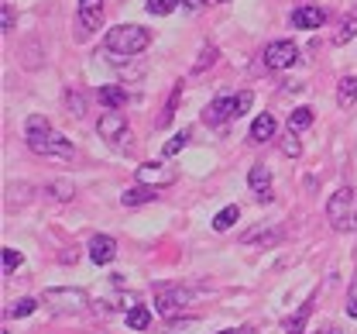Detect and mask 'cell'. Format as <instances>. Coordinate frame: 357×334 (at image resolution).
<instances>
[{
	"label": "cell",
	"mask_w": 357,
	"mask_h": 334,
	"mask_svg": "<svg viewBox=\"0 0 357 334\" xmlns=\"http://www.w3.org/2000/svg\"><path fill=\"white\" fill-rule=\"evenodd\" d=\"M96 100H100L103 107H110V110H124L128 90H124V87H100V90H96Z\"/></svg>",
	"instance_id": "16"
},
{
	"label": "cell",
	"mask_w": 357,
	"mask_h": 334,
	"mask_svg": "<svg viewBox=\"0 0 357 334\" xmlns=\"http://www.w3.org/2000/svg\"><path fill=\"white\" fill-rule=\"evenodd\" d=\"M282 152H285V155H292V159H296V155H299V152H303V145H299V138H296V135H285V142H282Z\"/></svg>",
	"instance_id": "34"
},
{
	"label": "cell",
	"mask_w": 357,
	"mask_h": 334,
	"mask_svg": "<svg viewBox=\"0 0 357 334\" xmlns=\"http://www.w3.org/2000/svg\"><path fill=\"white\" fill-rule=\"evenodd\" d=\"M151 200H158L155 187H134V190H124V196H121L124 207H141V203H151Z\"/></svg>",
	"instance_id": "17"
},
{
	"label": "cell",
	"mask_w": 357,
	"mask_h": 334,
	"mask_svg": "<svg viewBox=\"0 0 357 334\" xmlns=\"http://www.w3.org/2000/svg\"><path fill=\"white\" fill-rule=\"evenodd\" d=\"M24 135H28V148H31L35 155H48V159H73V152H76L69 138H62L59 131H52L48 117H42V114H31V117H28Z\"/></svg>",
	"instance_id": "1"
},
{
	"label": "cell",
	"mask_w": 357,
	"mask_h": 334,
	"mask_svg": "<svg viewBox=\"0 0 357 334\" xmlns=\"http://www.w3.org/2000/svg\"><path fill=\"white\" fill-rule=\"evenodd\" d=\"M45 193L66 203V200H73V193L76 190H73V183H69V180H55V183H48V187H45Z\"/></svg>",
	"instance_id": "24"
},
{
	"label": "cell",
	"mask_w": 357,
	"mask_h": 334,
	"mask_svg": "<svg viewBox=\"0 0 357 334\" xmlns=\"http://www.w3.org/2000/svg\"><path fill=\"white\" fill-rule=\"evenodd\" d=\"M42 303L55 307L59 314H79L89 300H86V293H83V289H45Z\"/></svg>",
	"instance_id": "5"
},
{
	"label": "cell",
	"mask_w": 357,
	"mask_h": 334,
	"mask_svg": "<svg viewBox=\"0 0 357 334\" xmlns=\"http://www.w3.org/2000/svg\"><path fill=\"white\" fill-rule=\"evenodd\" d=\"M237 217H241V207H237V203L223 207L220 214L213 217V231H227V228H234V224H237Z\"/></svg>",
	"instance_id": "21"
},
{
	"label": "cell",
	"mask_w": 357,
	"mask_h": 334,
	"mask_svg": "<svg viewBox=\"0 0 357 334\" xmlns=\"http://www.w3.org/2000/svg\"><path fill=\"white\" fill-rule=\"evenodd\" d=\"M326 217L337 231H357V190L344 187L326 200Z\"/></svg>",
	"instance_id": "2"
},
{
	"label": "cell",
	"mask_w": 357,
	"mask_h": 334,
	"mask_svg": "<svg viewBox=\"0 0 357 334\" xmlns=\"http://www.w3.org/2000/svg\"><path fill=\"white\" fill-rule=\"evenodd\" d=\"M310 310H312V300L310 303H303L292 317H289V324H285V334H303V328H306V317H310Z\"/></svg>",
	"instance_id": "22"
},
{
	"label": "cell",
	"mask_w": 357,
	"mask_h": 334,
	"mask_svg": "<svg viewBox=\"0 0 357 334\" xmlns=\"http://www.w3.org/2000/svg\"><path fill=\"white\" fill-rule=\"evenodd\" d=\"M282 224H258V228H251V231H244L241 235V245H261V248H271V245H278L282 241Z\"/></svg>",
	"instance_id": "10"
},
{
	"label": "cell",
	"mask_w": 357,
	"mask_h": 334,
	"mask_svg": "<svg viewBox=\"0 0 357 334\" xmlns=\"http://www.w3.org/2000/svg\"><path fill=\"white\" fill-rule=\"evenodd\" d=\"M148 324H151V310H148V307H131V310H128V328L144 331Z\"/></svg>",
	"instance_id": "23"
},
{
	"label": "cell",
	"mask_w": 357,
	"mask_h": 334,
	"mask_svg": "<svg viewBox=\"0 0 357 334\" xmlns=\"http://www.w3.org/2000/svg\"><path fill=\"white\" fill-rule=\"evenodd\" d=\"M323 21H326V14L319 7H312V3H303V7L292 10V24L299 31H316V28H323Z\"/></svg>",
	"instance_id": "11"
},
{
	"label": "cell",
	"mask_w": 357,
	"mask_h": 334,
	"mask_svg": "<svg viewBox=\"0 0 357 334\" xmlns=\"http://www.w3.org/2000/svg\"><path fill=\"white\" fill-rule=\"evenodd\" d=\"M189 300H192V293H189V289H162V293H158V300H155V310H158V314H162V317H172V314H176V310H182V307H185V303H189Z\"/></svg>",
	"instance_id": "9"
},
{
	"label": "cell",
	"mask_w": 357,
	"mask_h": 334,
	"mask_svg": "<svg viewBox=\"0 0 357 334\" xmlns=\"http://www.w3.org/2000/svg\"><path fill=\"white\" fill-rule=\"evenodd\" d=\"M213 62H217V48H213V45H206L203 52H199V59L192 62V73H203V69H210Z\"/></svg>",
	"instance_id": "28"
},
{
	"label": "cell",
	"mask_w": 357,
	"mask_h": 334,
	"mask_svg": "<svg viewBox=\"0 0 357 334\" xmlns=\"http://www.w3.org/2000/svg\"><path fill=\"white\" fill-rule=\"evenodd\" d=\"M178 100H182V83H178L176 90H172V96H169V103H165V110H162V124H169V121H172V114H176Z\"/></svg>",
	"instance_id": "30"
},
{
	"label": "cell",
	"mask_w": 357,
	"mask_h": 334,
	"mask_svg": "<svg viewBox=\"0 0 357 334\" xmlns=\"http://www.w3.org/2000/svg\"><path fill=\"white\" fill-rule=\"evenodd\" d=\"M347 314L357 317V279L351 283V289H347Z\"/></svg>",
	"instance_id": "35"
},
{
	"label": "cell",
	"mask_w": 357,
	"mask_h": 334,
	"mask_svg": "<svg viewBox=\"0 0 357 334\" xmlns=\"http://www.w3.org/2000/svg\"><path fill=\"white\" fill-rule=\"evenodd\" d=\"M326 334H337V331H333V328H326Z\"/></svg>",
	"instance_id": "37"
},
{
	"label": "cell",
	"mask_w": 357,
	"mask_h": 334,
	"mask_svg": "<svg viewBox=\"0 0 357 334\" xmlns=\"http://www.w3.org/2000/svg\"><path fill=\"white\" fill-rule=\"evenodd\" d=\"M178 3H185V7H203L206 0H178Z\"/></svg>",
	"instance_id": "36"
},
{
	"label": "cell",
	"mask_w": 357,
	"mask_h": 334,
	"mask_svg": "<svg viewBox=\"0 0 357 334\" xmlns=\"http://www.w3.org/2000/svg\"><path fill=\"white\" fill-rule=\"evenodd\" d=\"M79 24L86 31H96L103 24V0H79Z\"/></svg>",
	"instance_id": "15"
},
{
	"label": "cell",
	"mask_w": 357,
	"mask_h": 334,
	"mask_svg": "<svg viewBox=\"0 0 357 334\" xmlns=\"http://www.w3.org/2000/svg\"><path fill=\"white\" fill-rule=\"evenodd\" d=\"M96 135L103 142H124L128 138V117L121 110H107L100 121H96Z\"/></svg>",
	"instance_id": "7"
},
{
	"label": "cell",
	"mask_w": 357,
	"mask_h": 334,
	"mask_svg": "<svg viewBox=\"0 0 357 334\" xmlns=\"http://www.w3.org/2000/svg\"><path fill=\"white\" fill-rule=\"evenodd\" d=\"M137 183L141 187H172L176 183V173L172 169H165V166H158V162H144L141 169H137Z\"/></svg>",
	"instance_id": "8"
},
{
	"label": "cell",
	"mask_w": 357,
	"mask_h": 334,
	"mask_svg": "<svg viewBox=\"0 0 357 334\" xmlns=\"http://www.w3.org/2000/svg\"><path fill=\"white\" fill-rule=\"evenodd\" d=\"M248 183H251V190L258 193V200H261V203H271V200H275V193H271V169L255 166V169L248 173Z\"/></svg>",
	"instance_id": "13"
},
{
	"label": "cell",
	"mask_w": 357,
	"mask_h": 334,
	"mask_svg": "<svg viewBox=\"0 0 357 334\" xmlns=\"http://www.w3.org/2000/svg\"><path fill=\"white\" fill-rule=\"evenodd\" d=\"M66 103H69V110H73L76 117H83V114H86V103H83L79 90H69V94H66Z\"/></svg>",
	"instance_id": "31"
},
{
	"label": "cell",
	"mask_w": 357,
	"mask_h": 334,
	"mask_svg": "<svg viewBox=\"0 0 357 334\" xmlns=\"http://www.w3.org/2000/svg\"><path fill=\"white\" fill-rule=\"evenodd\" d=\"M251 103H255V96L251 90H241V94H227V96H217L206 110H203V117L210 121V124H223V121H237L241 114H248L251 110Z\"/></svg>",
	"instance_id": "4"
},
{
	"label": "cell",
	"mask_w": 357,
	"mask_h": 334,
	"mask_svg": "<svg viewBox=\"0 0 357 334\" xmlns=\"http://www.w3.org/2000/svg\"><path fill=\"white\" fill-rule=\"evenodd\" d=\"M35 307H38V300L24 296V300H17V303H10V307H7V317H28Z\"/></svg>",
	"instance_id": "27"
},
{
	"label": "cell",
	"mask_w": 357,
	"mask_h": 334,
	"mask_svg": "<svg viewBox=\"0 0 357 334\" xmlns=\"http://www.w3.org/2000/svg\"><path fill=\"white\" fill-rule=\"evenodd\" d=\"M178 0H148V14H158V17H165V14H172L176 10Z\"/></svg>",
	"instance_id": "29"
},
{
	"label": "cell",
	"mask_w": 357,
	"mask_h": 334,
	"mask_svg": "<svg viewBox=\"0 0 357 334\" xmlns=\"http://www.w3.org/2000/svg\"><path fill=\"white\" fill-rule=\"evenodd\" d=\"M185 142H189V131H178L176 138H169V142H165V155H178V148H182Z\"/></svg>",
	"instance_id": "32"
},
{
	"label": "cell",
	"mask_w": 357,
	"mask_h": 334,
	"mask_svg": "<svg viewBox=\"0 0 357 334\" xmlns=\"http://www.w3.org/2000/svg\"><path fill=\"white\" fill-rule=\"evenodd\" d=\"M310 124H312V110L310 107H296L292 117H289V128H292V131H303V128H310Z\"/></svg>",
	"instance_id": "25"
},
{
	"label": "cell",
	"mask_w": 357,
	"mask_h": 334,
	"mask_svg": "<svg viewBox=\"0 0 357 334\" xmlns=\"http://www.w3.org/2000/svg\"><path fill=\"white\" fill-rule=\"evenodd\" d=\"M0 262H3V273H14V269H21L24 255H21L17 248H3V252H0Z\"/></svg>",
	"instance_id": "26"
},
{
	"label": "cell",
	"mask_w": 357,
	"mask_h": 334,
	"mask_svg": "<svg viewBox=\"0 0 357 334\" xmlns=\"http://www.w3.org/2000/svg\"><path fill=\"white\" fill-rule=\"evenodd\" d=\"M0 31H14V10H10V3L0 7Z\"/></svg>",
	"instance_id": "33"
},
{
	"label": "cell",
	"mask_w": 357,
	"mask_h": 334,
	"mask_svg": "<svg viewBox=\"0 0 357 334\" xmlns=\"http://www.w3.org/2000/svg\"><path fill=\"white\" fill-rule=\"evenodd\" d=\"M110 69H117L124 80H141L144 76V62H134V55H117V52H110Z\"/></svg>",
	"instance_id": "14"
},
{
	"label": "cell",
	"mask_w": 357,
	"mask_h": 334,
	"mask_svg": "<svg viewBox=\"0 0 357 334\" xmlns=\"http://www.w3.org/2000/svg\"><path fill=\"white\" fill-rule=\"evenodd\" d=\"M89 259H93L96 266L114 262V259H117V241L110 238V235H96V238L89 241Z\"/></svg>",
	"instance_id": "12"
},
{
	"label": "cell",
	"mask_w": 357,
	"mask_h": 334,
	"mask_svg": "<svg viewBox=\"0 0 357 334\" xmlns=\"http://www.w3.org/2000/svg\"><path fill=\"white\" fill-rule=\"evenodd\" d=\"M337 103H340V107L357 103V76H344V80H340V87H337Z\"/></svg>",
	"instance_id": "20"
},
{
	"label": "cell",
	"mask_w": 357,
	"mask_h": 334,
	"mask_svg": "<svg viewBox=\"0 0 357 334\" xmlns=\"http://www.w3.org/2000/svg\"><path fill=\"white\" fill-rule=\"evenodd\" d=\"M354 35H357V3H354V10L340 21V31L333 35V42L337 45H347V42H354Z\"/></svg>",
	"instance_id": "19"
},
{
	"label": "cell",
	"mask_w": 357,
	"mask_h": 334,
	"mask_svg": "<svg viewBox=\"0 0 357 334\" xmlns=\"http://www.w3.org/2000/svg\"><path fill=\"white\" fill-rule=\"evenodd\" d=\"M151 42V31H144L141 24H117L107 31V48L117 55H141Z\"/></svg>",
	"instance_id": "3"
},
{
	"label": "cell",
	"mask_w": 357,
	"mask_h": 334,
	"mask_svg": "<svg viewBox=\"0 0 357 334\" xmlns=\"http://www.w3.org/2000/svg\"><path fill=\"white\" fill-rule=\"evenodd\" d=\"M0 334H7V331H0Z\"/></svg>",
	"instance_id": "38"
},
{
	"label": "cell",
	"mask_w": 357,
	"mask_h": 334,
	"mask_svg": "<svg viewBox=\"0 0 357 334\" xmlns=\"http://www.w3.org/2000/svg\"><path fill=\"white\" fill-rule=\"evenodd\" d=\"M296 59H299V48H296V42H289V38L271 42V45L265 48L268 69H289V66H296Z\"/></svg>",
	"instance_id": "6"
},
{
	"label": "cell",
	"mask_w": 357,
	"mask_h": 334,
	"mask_svg": "<svg viewBox=\"0 0 357 334\" xmlns=\"http://www.w3.org/2000/svg\"><path fill=\"white\" fill-rule=\"evenodd\" d=\"M275 135V117L271 114H258L251 124V142H268Z\"/></svg>",
	"instance_id": "18"
}]
</instances>
